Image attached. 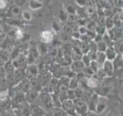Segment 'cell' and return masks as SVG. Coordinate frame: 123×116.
I'll list each match as a JSON object with an SVG mask.
<instances>
[{"label": "cell", "mask_w": 123, "mask_h": 116, "mask_svg": "<svg viewBox=\"0 0 123 116\" xmlns=\"http://www.w3.org/2000/svg\"><path fill=\"white\" fill-rule=\"evenodd\" d=\"M41 98H42V102H43L44 105L45 107H47V108L51 107V105H52V99L50 98V96L48 94H45V93L42 94L41 95Z\"/></svg>", "instance_id": "cell-1"}, {"label": "cell", "mask_w": 123, "mask_h": 116, "mask_svg": "<svg viewBox=\"0 0 123 116\" xmlns=\"http://www.w3.org/2000/svg\"><path fill=\"white\" fill-rule=\"evenodd\" d=\"M31 114H32V116H42L44 114V112L42 108H38L37 106H35L32 108V110H31Z\"/></svg>", "instance_id": "cell-2"}, {"label": "cell", "mask_w": 123, "mask_h": 116, "mask_svg": "<svg viewBox=\"0 0 123 116\" xmlns=\"http://www.w3.org/2000/svg\"><path fill=\"white\" fill-rule=\"evenodd\" d=\"M106 57L109 58V60H112L114 58H116V53L112 47H109L106 52Z\"/></svg>", "instance_id": "cell-3"}, {"label": "cell", "mask_w": 123, "mask_h": 116, "mask_svg": "<svg viewBox=\"0 0 123 116\" xmlns=\"http://www.w3.org/2000/svg\"><path fill=\"white\" fill-rule=\"evenodd\" d=\"M106 55L103 52H98L96 54V59L98 60L99 64H105Z\"/></svg>", "instance_id": "cell-4"}, {"label": "cell", "mask_w": 123, "mask_h": 116, "mask_svg": "<svg viewBox=\"0 0 123 116\" xmlns=\"http://www.w3.org/2000/svg\"><path fill=\"white\" fill-rule=\"evenodd\" d=\"M63 108L66 111H68V112H70L74 109V105H73L71 101H66L63 103Z\"/></svg>", "instance_id": "cell-5"}, {"label": "cell", "mask_w": 123, "mask_h": 116, "mask_svg": "<svg viewBox=\"0 0 123 116\" xmlns=\"http://www.w3.org/2000/svg\"><path fill=\"white\" fill-rule=\"evenodd\" d=\"M52 36L51 33L49 32H44L43 33H42V40H43L45 42H49L51 40Z\"/></svg>", "instance_id": "cell-6"}, {"label": "cell", "mask_w": 123, "mask_h": 116, "mask_svg": "<svg viewBox=\"0 0 123 116\" xmlns=\"http://www.w3.org/2000/svg\"><path fill=\"white\" fill-rule=\"evenodd\" d=\"M36 96H37V93L36 91H30L28 94V99L29 102H32L33 100L36 99Z\"/></svg>", "instance_id": "cell-7"}, {"label": "cell", "mask_w": 123, "mask_h": 116, "mask_svg": "<svg viewBox=\"0 0 123 116\" xmlns=\"http://www.w3.org/2000/svg\"><path fill=\"white\" fill-rule=\"evenodd\" d=\"M97 48L99 50V52H104L106 50V44L104 42H99L97 45Z\"/></svg>", "instance_id": "cell-8"}, {"label": "cell", "mask_w": 123, "mask_h": 116, "mask_svg": "<svg viewBox=\"0 0 123 116\" xmlns=\"http://www.w3.org/2000/svg\"><path fill=\"white\" fill-rule=\"evenodd\" d=\"M29 74L31 75V77H36L37 75V68L36 67V66H32V67H30Z\"/></svg>", "instance_id": "cell-9"}, {"label": "cell", "mask_w": 123, "mask_h": 116, "mask_svg": "<svg viewBox=\"0 0 123 116\" xmlns=\"http://www.w3.org/2000/svg\"><path fill=\"white\" fill-rule=\"evenodd\" d=\"M15 100H16L17 104H22L23 102H24V101H25L24 95L22 94H17L16 97H15Z\"/></svg>", "instance_id": "cell-10"}, {"label": "cell", "mask_w": 123, "mask_h": 116, "mask_svg": "<svg viewBox=\"0 0 123 116\" xmlns=\"http://www.w3.org/2000/svg\"><path fill=\"white\" fill-rule=\"evenodd\" d=\"M23 76H24V73L20 70H18L15 73V77L16 80H22L23 78Z\"/></svg>", "instance_id": "cell-11"}, {"label": "cell", "mask_w": 123, "mask_h": 116, "mask_svg": "<svg viewBox=\"0 0 123 116\" xmlns=\"http://www.w3.org/2000/svg\"><path fill=\"white\" fill-rule=\"evenodd\" d=\"M113 23H114V22H113V19H111L110 17L109 18H108L107 19H106V21H105V25L107 26V27L108 28H111V27L113 26Z\"/></svg>", "instance_id": "cell-12"}, {"label": "cell", "mask_w": 123, "mask_h": 116, "mask_svg": "<svg viewBox=\"0 0 123 116\" xmlns=\"http://www.w3.org/2000/svg\"><path fill=\"white\" fill-rule=\"evenodd\" d=\"M96 31H97V33L99 35L104 34V33H105V26H98L96 27Z\"/></svg>", "instance_id": "cell-13"}, {"label": "cell", "mask_w": 123, "mask_h": 116, "mask_svg": "<svg viewBox=\"0 0 123 116\" xmlns=\"http://www.w3.org/2000/svg\"><path fill=\"white\" fill-rule=\"evenodd\" d=\"M6 98H7L6 92H5V91H2V92L0 93V100H2V101H3V100H6Z\"/></svg>", "instance_id": "cell-14"}, {"label": "cell", "mask_w": 123, "mask_h": 116, "mask_svg": "<svg viewBox=\"0 0 123 116\" xmlns=\"http://www.w3.org/2000/svg\"><path fill=\"white\" fill-rule=\"evenodd\" d=\"M87 29L85 28L84 26H82V27H81V29H80V30H79V32L82 33V34H86V33H87Z\"/></svg>", "instance_id": "cell-15"}, {"label": "cell", "mask_w": 123, "mask_h": 116, "mask_svg": "<svg viewBox=\"0 0 123 116\" xmlns=\"http://www.w3.org/2000/svg\"><path fill=\"white\" fill-rule=\"evenodd\" d=\"M5 6V2L3 0H0V8H2Z\"/></svg>", "instance_id": "cell-16"}]
</instances>
